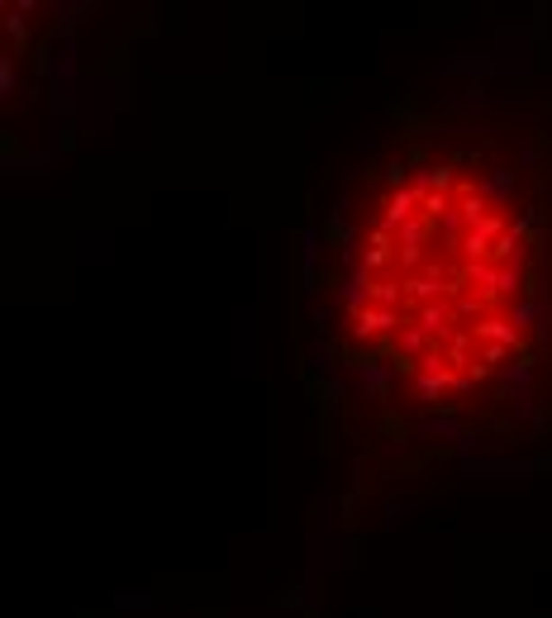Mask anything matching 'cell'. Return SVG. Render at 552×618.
<instances>
[{
    "label": "cell",
    "mask_w": 552,
    "mask_h": 618,
    "mask_svg": "<svg viewBox=\"0 0 552 618\" xmlns=\"http://www.w3.org/2000/svg\"><path fill=\"white\" fill-rule=\"evenodd\" d=\"M291 357L324 571L453 486L552 476V5L414 72L333 166Z\"/></svg>",
    "instance_id": "6da1fadb"
},
{
    "label": "cell",
    "mask_w": 552,
    "mask_h": 618,
    "mask_svg": "<svg viewBox=\"0 0 552 618\" xmlns=\"http://www.w3.org/2000/svg\"><path fill=\"white\" fill-rule=\"evenodd\" d=\"M167 618H339L333 609H324L305 586H286L276 595L258 599V605H195V609H172Z\"/></svg>",
    "instance_id": "7a4b0ae2"
}]
</instances>
